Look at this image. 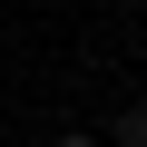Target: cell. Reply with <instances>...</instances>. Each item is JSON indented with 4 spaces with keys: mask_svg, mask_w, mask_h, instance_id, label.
Listing matches in <instances>:
<instances>
[{
    "mask_svg": "<svg viewBox=\"0 0 147 147\" xmlns=\"http://www.w3.org/2000/svg\"><path fill=\"white\" fill-rule=\"evenodd\" d=\"M98 137H108V147H147V98H137V108H118Z\"/></svg>",
    "mask_w": 147,
    "mask_h": 147,
    "instance_id": "6da1fadb",
    "label": "cell"
},
{
    "mask_svg": "<svg viewBox=\"0 0 147 147\" xmlns=\"http://www.w3.org/2000/svg\"><path fill=\"white\" fill-rule=\"evenodd\" d=\"M49 147H108V137H98V127H59Z\"/></svg>",
    "mask_w": 147,
    "mask_h": 147,
    "instance_id": "7a4b0ae2",
    "label": "cell"
}]
</instances>
